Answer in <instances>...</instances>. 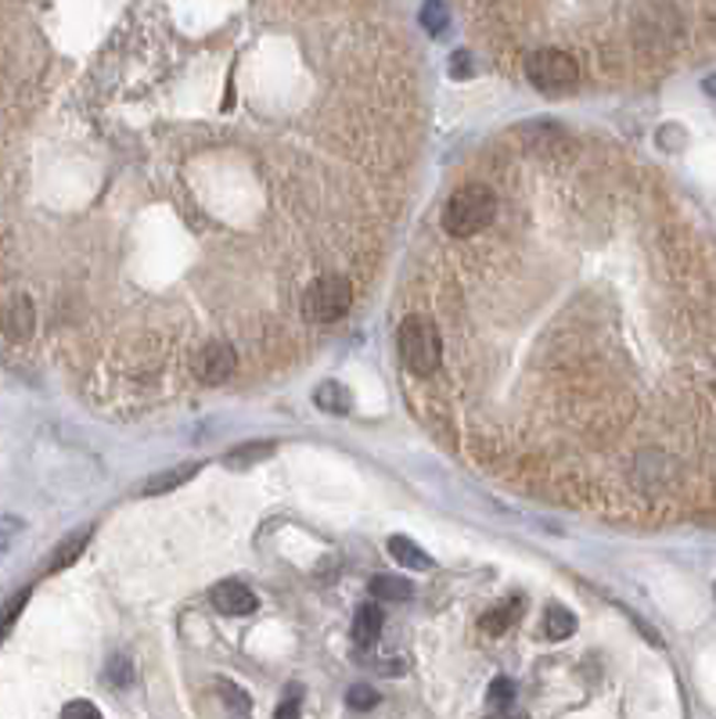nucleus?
Wrapping results in <instances>:
<instances>
[{
    "mask_svg": "<svg viewBox=\"0 0 716 719\" xmlns=\"http://www.w3.org/2000/svg\"><path fill=\"white\" fill-rule=\"evenodd\" d=\"M497 216V195L486 184H465L450 195L443 209V230L450 238H476Z\"/></svg>",
    "mask_w": 716,
    "mask_h": 719,
    "instance_id": "1",
    "label": "nucleus"
},
{
    "mask_svg": "<svg viewBox=\"0 0 716 719\" xmlns=\"http://www.w3.org/2000/svg\"><path fill=\"white\" fill-rule=\"evenodd\" d=\"M399 359H404V367L411 374H418V378H428V374H436L439 364H443V338H439V327L428 321V316H407L404 324H399Z\"/></svg>",
    "mask_w": 716,
    "mask_h": 719,
    "instance_id": "2",
    "label": "nucleus"
},
{
    "mask_svg": "<svg viewBox=\"0 0 716 719\" xmlns=\"http://www.w3.org/2000/svg\"><path fill=\"white\" fill-rule=\"evenodd\" d=\"M526 76L540 94H569L580 86V65H577V58L565 51L540 48L526 58Z\"/></svg>",
    "mask_w": 716,
    "mask_h": 719,
    "instance_id": "3",
    "label": "nucleus"
},
{
    "mask_svg": "<svg viewBox=\"0 0 716 719\" xmlns=\"http://www.w3.org/2000/svg\"><path fill=\"white\" fill-rule=\"evenodd\" d=\"M353 306V284L342 273H328L318 278L303 292V316L313 324H335Z\"/></svg>",
    "mask_w": 716,
    "mask_h": 719,
    "instance_id": "4",
    "label": "nucleus"
},
{
    "mask_svg": "<svg viewBox=\"0 0 716 719\" xmlns=\"http://www.w3.org/2000/svg\"><path fill=\"white\" fill-rule=\"evenodd\" d=\"M235 367H238V353H235V345H227V342H209L206 350H198L195 364H191L195 378L206 385H224L235 374Z\"/></svg>",
    "mask_w": 716,
    "mask_h": 719,
    "instance_id": "5",
    "label": "nucleus"
},
{
    "mask_svg": "<svg viewBox=\"0 0 716 719\" xmlns=\"http://www.w3.org/2000/svg\"><path fill=\"white\" fill-rule=\"evenodd\" d=\"M212 608L224 612V615H252L256 612V594L246 586V583H238V580H224L212 586Z\"/></svg>",
    "mask_w": 716,
    "mask_h": 719,
    "instance_id": "6",
    "label": "nucleus"
},
{
    "mask_svg": "<svg viewBox=\"0 0 716 719\" xmlns=\"http://www.w3.org/2000/svg\"><path fill=\"white\" fill-rule=\"evenodd\" d=\"M382 612H378V604H361L353 615V644L356 647H371L378 637H382Z\"/></svg>",
    "mask_w": 716,
    "mask_h": 719,
    "instance_id": "7",
    "label": "nucleus"
},
{
    "mask_svg": "<svg viewBox=\"0 0 716 719\" xmlns=\"http://www.w3.org/2000/svg\"><path fill=\"white\" fill-rule=\"evenodd\" d=\"M390 558L396 561L399 569H414V572H428V569H433V558H428L411 536H393L390 540Z\"/></svg>",
    "mask_w": 716,
    "mask_h": 719,
    "instance_id": "8",
    "label": "nucleus"
},
{
    "mask_svg": "<svg viewBox=\"0 0 716 719\" xmlns=\"http://www.w3.org/2000/svg\"><path fill=\"white\" fill-rule=\"evenodd\" d=\"M195 475H198V465H180V468L159 471V475H152L145 486H141V497H163V493H169V489H177L188 479H195Z\"/></svg>",
    "mask_w": 716,
    "mask_h": 719,
    "instance_id": "9",
    "label": "nucleus"
},
{
    "mask_svg": "<svg viewBox=\"0 0 716 719\" xmlns=\"http://www.w3.org/2000/svg\"><path fill=\"white\" fill-rule=\"evenodd\" d=\"M313 403L328 414H350L353 410V393L339 382H321L313 388Z\"/></svg>",
    "mask_w": 716,
    "mask_h": 719,
    "instance_id": "10",
    "label": "nucleus"
},
{
    "mask_svg": "<svg viewBox=\"0 0 716 719\" xmlns=\"http://www.w3.org/2000/svg\"><path fill=\"white\" fill-rule=\"evenodd\" d=\"M87 543H91V525H83V529H76L73 536H65L62 540V546L59 551L51 554V561H48V572H62V569H69L73 561L87 551Z\"/></svg>",
    "mask_w": 716,
    "mask_h": 719,
    "instance_id": "11",
    "label": "nucleus"
},
{
    "mask_svg": "<svg viewBox=\"0 0 716 719\" xmlns=\"http://www.w3.org/2000/svg\"><path fill=\"white\" fill-rule=\"evenodd\" d=\"M522 608H526V601L515 594V597H508L505 604H500V608H494V612H486L482 618H479V626H482V633H494V637H500V633H505L515 618L522 615Z\"/></svg>",
    "mask_w": 716,
    "mask_h": 719,
    "instance_id": "12",
    "label": "nucleus"
},
{
    "mask_svg": "<svg viewBox=\"0 0 716 719\" xmlns=\"http://www.w3.org/2000/svg\"><path fill=\"white\" fill-rule=\"evenodd\" d=\"M572 633H577V615L562 604H551L548 612H543V637L548 640H569Z\"/></svg>",
    "mask_w": 716,
    "mask_h": 719,
    "instance_id": "13",
    "label": "nucleus"
},
{
    "mask_svg": "<svg viewBox=\"0 0 716 719\" xmlns=\"http://www.w3.org/2000/svg\"><path fill=\"white\" fill-rule=\"evenodd\" d=\"M371 597L407 601V597H414V583L404 580V575H378V580H371Z\"/></svg>",
    "mask_w": 716,
    "mask_h": 719,
    "instance_id": "14",
    "label": "nucleus"
},
{
    "mask_svg": "<svg viewBox=\"0 0 716 719\" xmlns=\"http://www.w3.org/2000/svg\"><path fill=\"white\" fill-rule=\"evenodd\" d=\"M270 454H274V442H241V446H235V450L224 457V465L241 471V468L256 465V460H267Z\"/></svg>",
    "mask_w": 716,
    "mask_h": 719,
    "instance_id": "15",
    "label": "nucleus"
},
{
    "mask_svg": "<svg viewBox=\"0 0 716 719\" xmlns=\"http://www.w3.org/2000/svg\"><path fill=\"white\" fill-rule=\"evenodd\" d=\"M8 324H11V335H15L19 342H25L33 335V327H37V313H33V302L30 299H15V306L8 310Z\"/></svg>",
    "mask_w": 716,
    "mask_h": 719,
    "instance_id": "16",
    "label": "nucleus"
},
{
    "mask_svg": "<svg viewBox=\"0 0 716 719\" xmlns=\"http://www.w3.org/2000/svg\"><path fill=\"white\" fill-rule=\"evenodd\" d=\"M422 29L428 37H443L450 29V8L447 0H425L422 4Z\"/></svg>",
    "mask_w": 716,
    "mask_h": 719,
    "instance_id": "17",
    "label": "nucleus"
},
{
    "mask_svg": "<svg viewBox=\"0 0 716 719\" xmlns=\"http://www.w3.org/2000/svg\"><path fill=\"white\" fill-rule=\"evenodd\" d=\"M22 532H25L22 518H15V514H0V558H4L11 546L22 540Z\"/></svg>",
    "mask_w": 716,
    "mask_h": 719,
    "instance_id": "18",
    "label": "nucleus"
},
{
    "mask_svg": "<svg viewBox=\"0 0 716 719\" xmlns=\"http://www.w3.org/2000/svg\"><path fill=\"white\" fill-rule=\"evenodd\" d=\"M105 680L112 684V687H131L134 684V666H131V658L126 655H116L105 666Z\"/></svg>",
    "mask_w": 716,
    "mask_h": 719,
    "instance_id": "19",
    "label": "nucleus"
},
{
    "mask_svg": "<svg viewBox=\"0 0 716 719\" xmlns=\"http://www.w3.org/2000/svg\"><path fill=\"white\" fill-rule=\"evenodd\" d=\"M346 701H350V709L367 712V709H375V705H378V690H375V687H367V684H356V687H350Z\"/></svg>",
    "mask_w": 716,
    "mask_h": 719,
    "instance_id": "20",
    "label": "nucleus"
},
{
    "mask_svg": "<svg viewBox=\"0 0 716 719\" xmlns=\"http://www.w3.org/2000/svg\"><path fill=\"white\" fill-rule=\"evenodd\" d=\"M62 719H102V712H97V705L91 701H69L65 709H62Z\"/></svg>",
    "mask_w": 716,
    "mask_h": 719,
    "instance_id": "21",
    "label": "nucleus"
},
{
    "mask_svg": "<svg viewBox=\"0 0 716 719\" xmlns=\"http://www.w3.org/2000/svg\"><path fill=\"white\" fill-rule=\"evenodd\" d=\"M515 698V684L508 680V676H500V680H494L490 684V701H497V705H508Z\"/></svg>",
    "mask_w": 716,
    "mask_h": 719,
    "instance_id": "22",
    "label": "nucleus"
},
{
    "mask_svg": "<svg viewBox=\"0 0 716 719\" xmlns=\"http://www.w3.org/2000/svg\"><path fill=\"white\" fill-rule=\"evenodd\" d=\"M274 719H303V701H299V695H292V698H284V701L278 705V712H274Z\"/></svg>",
    "mask_w": 716,
    "mask_h": 719,
    "instance_id": "23",
    "label": "nucleus"
},
{
    "mask_svg": "<svg viewBox=\"0 0 716 719\" xmlns=\"http://www.w3.org/2000/svg\"><path fill=\"white\" fill-rule=\"evenodd\" d=\"M22 604H25V594H19V597H15V604H11V608H8L4 615H0V637H4V633L11 629V618L19 615V608H22Z\"/></svg>",
    "mask_w": 716,
    "mask_h": 719,
    "instance_id": "24",
    "label": "nucleus"
},
{
    "mask_svg": "<svg viewBox=\"0 0 716 719\" xmlns=\"http://www.w3.org/2000/svg\"><path fill=\"white\" fill-rule=\"evenodd\" d=\"M450 72H454L457 80H461V76H468V72H471V62H468V54H465V51H457V54H454V62H450Z\"/></svg>",
    "mask_w": 716,
    "mask_h": 719,
    "instance_id": "25",
    "label": "nucleus"
},
{
    "mask_svg": "<svg viewBox=\"0 0 716 719\" xmlns=\"http://www.w3.org/2000/svg\"><path fill=\"white\" fill-rule=\"evenodd\" d=\"M486 719H529L526 712H494V716H486Z\"/></svg>",
    "mask_w": 716,
    "mask_h": 719,
    "instance_id": "26",
    "label": "nucleus"
}]
</instances>
